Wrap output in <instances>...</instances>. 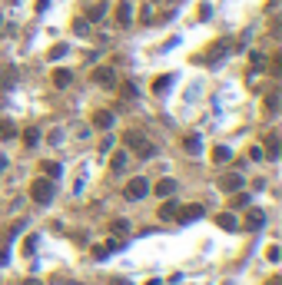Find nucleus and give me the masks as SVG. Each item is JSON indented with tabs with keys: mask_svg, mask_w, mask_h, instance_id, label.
Listing matches in <instances>:
<instances>
[{
	"mask_svg": "<svg viewBox=\"0 0 282 285\" xmlns=\"http://www.w3.org/2000/svg\"><path fill=\"white\" fill-rule=\"evenodd\" d=\"M249 156H252V159H256V163H259V159H262V156H266V153H262L259 146H252V149H249Z\"/></svg>",
	"mask_w": 282,
	"mask_h": 285,
	"instance_id": "nucleus-33",
	"label": "nucleus"
},
{
	"mask_svg": "<svg viewBox=\"0 0 282 285\" xmlns=\"http://www.w3.org/2000/svg\"><path fill=\"white\" fill-rule=\"evenodd\" d=\"M219 186L226 189V192H239V189H242V176L229 173V176H223V183H219Z\"/></svg>",
	"mask_w": 282,
	"mask_h": 285,
	"instance_id": "nucleus-8",
	"label": "nucleus"
},
{
	"mask_svg": "<svg viewBox=\"0 0 282 285\" xmlns=\"http://www.w3.org/2000/svg\"><path fill=\"white\" fill-rule=\"evenodd\" d=\"M3 169H7V159H3V156H0V173H3Z\"/></svg>",
	"mask_w": 282,
	"mask_h": 285,
	"instance_id": "nucleus-37",
	"label": "nucleus"
},
{
	"mask_svg": "<svg viewBox=\"0 0 282 285\" xmlns=\"http://www.w3.org/2000/svg\"><path fill=\"white\" fill-rule=\"evenodd\" d=\"M262 222H266V212H259V209H252L249 216H246V226H249V229H262Z\"/></svg>",
	"mask_w": 282,
	"mask_h": 285,
	"instance_id": "nucleus-13",
	"label": "nucleus"
},
{
	"mask_svg": "<svg viewBox=\"0 0 282 285\" xmlns=\"http://www.w3.org/2000/svg\"><path fill=\"white\" fill-rule=\"evenodd\" d=\"M199 216H203V206H186V209L176 212V219H179V222H193V219H199Z\"/></svg>",
	"mask_w": 282,
	"mask_h": 285,
	"instance_id": "nucleus-9",
	"label": "nucleus"
},
{
	"mask_svg": "<svg viewBox=\"0 0 282 285\" xmlns=\"http://www.w3.org/2000/svg\"><path fill=\"white\" fill-rule=\"evenodd\" d=\"M183 146H186V153H203V140H199V136H186L183 140Z\"/></svg>",
	"mask_w": 282,
	"mask_h": 285,
	"instance_id": "nucleus-15",
	"label": "nucleus"
},
{
	"mask_svg": "<svg viewBox=\"0 0 282 285\" xmlns=\"http://www.w3.org/2000/svg\"><path fill=\"white\" fill-rule=\"evenodd\" d=\"M107 252H110L107 245H97V249H93V259H107Z\"/></svg>",
	"mask_w": 282,
	"mask_h": 285,
	"instance_id": "nucleus-31",
	"label": "nucleus"
},
{
	"mask_svg": "<svg viewBox=\"0 0 282 285\" xmlns=\"http://www.w3.org/2000/svg\"><path fill=\"white\" fill-rule=\"evenodd\" d=\"M13 83H17V66H0V90L7 93V90H13Z\"/></svg>",
	"mask_w": 282,
	"mask_h": 285,
	"instance_id": "nucleus-6",
	"label": "nucleus"
},
{
	"mask_svg": "<svg viewBox=\"0 0 282 285\" xmlns=\"http://www.w3.org/2000/svg\"><path fill=\"white\" fill-rule=\"evenodd\" d=\"M110 169H113V173H123V169H126V153L113 156V159H110Z\"/></svg>",
	"mask_w": 282,
	"mask_h": 285,
	"instance_id": "nucleus-18",
	"label": "nucleus"
},
{
	"mask_svg": "<svg viewBox=\"0 0 282 285\" xmlns=\"http://www.w3.org/2000/svg\"><path fill=\"white\" fill-rule=\"evenodd\" d=\"M54 192H56L54 179H37V183L30 186V199H33V202H40V206H47V202L54 199Z\"/></svg>",
	"mask_w": 282,
	"mask_h": 285,
	"instance_id": "nucleus-2",
	"label": "nucleus"
},
{
	"mask_svg": "<svg viewBox=\"0 0 282 285\" xmlns=\"http://www.w3.org/2000/svg\"><path fill=\"white\" fill-rule=\"evenodd\" d=\"M216 222H219V229H226V232H236V229H239V222H236V216H232V212H219Z\"/></svg>",
	"mask_w": 282,
	"mask_h": 285,
	"instance_id": "nucleus-10",
	"label": "nucleus"
},
{
	"mask_svg": "<svg viewBox=\"0 0 282 285\" xmlns=\"http://www.w3.org/2000/svg\"><path fill=\"white\" fill-rule=\"evenodd\" d=\"M23 252H27V255H33V252H37V236H30V239L23 242Z\"/></svg>",
	"mask_w": 282,
	"mask_h": 285,
	"instance_id": "nucleus-26",
	"label": "nucleus"
},
{
	"mask_svg": "<svg viewBox=\"0 0 282 285\" xmlns=\"http://www.w3.org/2000/svg\"><path fill=\"white\" fill-rule=\"evenodd\" d=\"M229 50H232V40H216V44L209 47V53L203 56V60H206V63L213 66V63H219V60H223V56H226Z\"/></svg>",
	"mask_w": 282,
	"mask_h": 285,
	"instance_id": "nucleus-3",
	"label": "nucleus"
},
{
	"mask_svg": "<svg viewBox=\"0 0 282 285\" xmlns=\"http://www.w3.org/2000/svg\"><path fill=\"white\" fill-rule=\"evenodd\" d=\"M176 212H179V206H176V202H163V209H160V219H176Z\"/></svg>",
	"mask_w": 282,
	"mask_h": 285,
	"instance_id": "nucleus-19",
	"label": "nucleus"
},
{
	"mask_svg": "<svg viewBox=\"0 0 282 285\" xmlns=\"http://www.w3.org/2000/svg\"><path fill=\"white\" fill-rule=\"evenodd\" d=\"M252 66H256V70H262V66H266V56H262V53H252Z\"/></svg>",
	"mask_w": 282,
	"mask_h": 285,
	"instance_id": "nucleus-30",
	"label": "nucleus"
},
{
	"mask_svg": "<svg viewBox=\"0 0 282 285\" xmlns=\"http://www.w3.org/2000/svg\"><path fill=\"white\" fill-rule=\"evenodd\" d=\"M23 142H27V146H37V142H40V130H33V126H30V130L23 133Z\"/></svg>",
	"mask_w": 282,
	"mask_h": 285,
	"instance_id": "nucleus-21",
	"label": "nucleus"
},
{
	"mask_svg": "<svg viewBox=\"0 0 282 285\" xmlns=\"http://www.w3.org/2000/svg\"><path fill=\"white\" fill-rule=\"evenodd\" d=\"M266 255H269V262H279V245H269V252H266Z\"/></svg>",
	"mask_w": 282,
	"mask_h": 285,
	"instance_id": "nucleus-32",
	"label": "nucleus"
},
{
	"mask_svg": "<svg viewBox=\"0 0 282 285\" xmlns=\"http://www.w3.org/2000/svg\"><path fill=\"white\" fill-rule=\"evenodd\" d=\"M123 142H126V146H133V149H136V153H140L143 159H150V156L156 153V146H153V142L146 140V136H143V133H136V130L123 133Z\"/></svg>",
	"mask_w": 282,
	"mask_h": 285,
	"instance_id": "nucleus-1",
	"label": "nucleus"
},
{
	"mask_svg": "<svg viewBox=\"0 0 282 285\" xmlns=\"http://www.w3.org/2000/svg\"><path fill=\"white\" fill-rule=\"evenodd\" d=\"M7 259H10V252H7V245H0V265H7Z\"/></svg>",
	"mask_w": 282,
	"mask_h": 285,
	"instance_id": "nucleus-34",
	"label": "nucleus"
},
{
	"mask_svg": "<svg viewBox=\"0 0 282 285\" xmlns=\"http://www.w3.org/2000/svg\"><path fill=\"white\" fill-rule=\"evenodd\" d=\"M60 56H66V44H56L54 50H50V60H60Z\"/></svg>",
	"mask_w": 282,
	"mask_h": 285,
	"instance_id": "nucleus-25",
	"label": "nucleus"
},
{
	"mask_svg": "<svg viewBox=\"0 0 282 285\" xmlns=\"http://www.w3.org/2000/svg\"><path fill=\"white\" fill-rule=\"evenodd\" d=\"M266 149H269V156L276 159V156H279V140H276V136H269V146H266Z\"/></svg>",
	"mask_w": 282,
	"mask_h": 285,
	"instance_id": "nucleus-27",
	"label": "nucleus"
},
{
	"mask_svg": "<svg viewBox=\"0 0 282 285\" xmlns=\"http://www.w3.org/2000/svg\"><path fill=\"white\" fill-rule=\"evenodd\" d=\"M47 7H50V0H37V10H40V13H44Z\"/></svg>",
	"mask_w": 282,
	"mask_h": 285,
	"instance_id": "nucleus-35",
	"label": "nucleus"
},
{
	"mask_svg": "<svg viewBox=\"0 0 282 285\" xmlns=\"http://www.w3.org/2000/svg\"><path fill=\"white\" fill-rule=\"evenodd\" d=\"M40 169L47 173V179H56V176H60V163H44Z\"/></svg>",
	"mask_w": 282,
	"mask_h": 285,
	"instance_id": "nucleus-22",
	"label": "nucleus"
},
{
	"mask_svg": "<svg viewBox=\"0 0 282 285\" xmlns=\"http://www.w3.org/2000/svg\"><path fill=\"white\" fill-rule=\"evenodd\" d=\"M232 206H236V209L249 206V196H246V192H236V196H232Z\"/></svg>",
	"mask_w": 282,
	"mask_h": 285,
	"instance_id": "nucleus-24",
	"label": "nucleus"
},
{
	"mask_svg": "<svg viewBox=\"0 0 282 285\" xmlns=\"http://www.w3.org/2000/svg\"><path fill=\"white\" fill-rule=\"evenodd\" d=\"M269 285H282V279H269Z\"/></svg>",
	"mask_w": 282,
	"mask_h": 285,
	"instance_id": "nucleus-38",
	"label": "nucleus"
},
{
	"mask_svg": "<svg viewBox=\"0 0 282 285\" xmlns=\"http://www.w3.org/2000/svg\"><path fill=\"white\" fill-rule=\"evenodd\" d=\"M73 30H76V33H80V37H83V33H87V30H90V23H87V20H76V23H73Z\"/></svg>",
	"mask_w": 282,
	"mask_h": 285,
	"instance_id": "nucleus-29",
	"label": "nucleus"
},
{
	"mask_svg": "<svg viewBox=\"0 0 282 285\" xmlns=\"http://www.w3.org/2000/svg\"><path fill=\"white\" fill-rule=\"evenodd\" d=\"M20 285H40V282H37V279H23Z\"/></svg>",
	"mask_w": 282,
	"mask_h": 285,
	"instance_id": "nucleus-36",
	"label": "nucleus"
},
{
	"mask_svg": "<svg viewBox=\"0 0 282 285\" xmlns=\"http://www.w3.org/2000/svg\"><path fill=\"white\" fill-rule=\"evenodd\" d=\"M70 80H73L70 70H54V83L56 87H70Z\"/></svg>",
	"mask_w": 282,
	"mask_h": 285,
	"instance_id": "nucleus-17",
	"label": "nucleus"
},
{
	"mask_svg": "<svg viewBox=\"0 0 282 285\" xmlns=\"http://www.w3.org/2000/svg\"><path fill=\"white\" fill-rule=\"evenodd\" d=\"M116 23H119V27H130V23H133V10H130V3H126V0L116 3Z\"/></svg>",
	"mask_w": 282,
	"mask_h": 285,
	"instance_id": "nucleus-7",
	"label": "nucleus"
},
{
	"mask_svg": "<svg viewBox=\"0 0 282 285\" xmlns=\"http://www.w3.org/2000/svg\"><path fill=\"white\" fill-rule=\"evenodd\" d=\"M0 27H3V17H0Z\"/></svg>",
	"mask_w": 282,
	"mask_h": 285,
	"instance_id": "nucleus-39",
	"label": "nucleus"
},
{
	"mask_svg": "<svg viewBox=\"0 0 282 285\" xmlns=\"http://www.w3.org/2000/svg\"><path fill=\"white\" fill-rule=\"evenodd\" d=\"M169 83H173V77H160L156 83H153V90H156V93H166V90H169Z\"/></svg>",
	"mask_w": 282,
	"mask_h": 285,
	"instance_id": "nucleus-23",
	"label": "nucleus"
},
{
	"mask_svg": "<svg viewBox=\"0 0 282 285\" xmlns=\"http://www.w3.org/2000/svg\"><path fill=\"white\" fill-rule=\"evenodd\" d=\"M126 229H130V222H126V219H116V222H113V232H116V236H119V232H126Z\"/></svg>",
	"mask_w": 282,
	"mask_h": 285,
	"instance_id": "nucleus-28",
	"label": "nucleus"
},
{
	"mask_svg": "<svg viewBox=\"0 0 282 285\" xmlns=\"http://www.w3.org/2000/svg\"><path fill=\"white\" fill-rule=\"evenodd\" d=\"M229 156H232V149H229V146H216V149H213V159H216V163H226Z\"/></svg>",
	"mask_w": 282,
	"mask_h": 285,
	"instance_id": "nucleus-20",
	"label": "nucleus"
},
{
	"mask_svg": "<svg viewBox=\"0 0 282 285\" xmlns=\"http://www.w3.org/2000/svg\"><path fill=\"white\" fill-rule=\"evenodd\" d=\"M146 192H150V183H146L143 176H136V179H130V183H126V199H133V202H136V199H143Z\"/></svg>",
	"mask_w": 282,
	"mask_h": 285,
	"instance_id": "nucleus-5",
	"label": "nucleus"
},
{
	"mask_svg": "<svg viewBox=\"0 0 282 285\" xmlns=\"http://www.w3.org/2000/svg\"><path fill=\"white\" fill-rule=\"evenodd\" d=\"M17 136V126L10 120H0V140H13Z\"/></svg>",
	"mask_w": 282,
	"mask_h": 285,
	"instance_id": "nucleus-16",
	"label": "nucleus"
},
{
	"mask_svg": "<svg viewBox=\"0 0 282 285\" xmlns=\"http://www.w3.org/2000/svg\"><path fill=\"white\" fill-rule=\"evenodd\" d=\"M173 192H176L173 179H160V183H156V196H173Z\"/></svg>",
	"mask_w": 282,
	"mask_h": 285,
	"instance_id": "nucleus-14",
	"label": "nucleus"
},
{
	"mask_svg": "<svg viewBox=\"0 0 282 285\" xmlns=\"http://www.w3.org/2000/svg\"><path fill=\"white\" fill-rule=\"evenodd\" d=\"M93 83L103 87V90L116 87V73H113V66H97V70H93Z\"/></svg>",
	"mask_w": 282,
	"mask_h": 285,
	"instance_id": "nucleus-4",
	"label": "nucleus"
},
{
	"mask_svg": "<svg viewBox=\"0 0 282 285\" xmlns=\"http://www.w3.org/2000/svg\"><path fill=\"white\" fill-rule=\"evenodd\" d=\"M93 126H97V130H110V126H113V113H110V110L93 113Z\"/></svg>",
	"mask_w": 282,
	"mask_h": 285,
	"instance_id": "nucleus-11",
	"label": "nucleus"
},
{
	"mask_svg": "<svg viewBox=\"0 0 282 285\" xmlns=\"http://www.w3.org/2000/svg\"><path fill=\"white\" fill-rule=\"evenodd\" d=\"M90 17H87V20H93V23H97V20H103V13H107V0H97V3H93V7H90Z\"/></svg>",
	"mask_w": 282,
	"mask_h": 285,
	"instance_id": "nucleus-12",
	"label": "nucleus"
}]
</instances>
